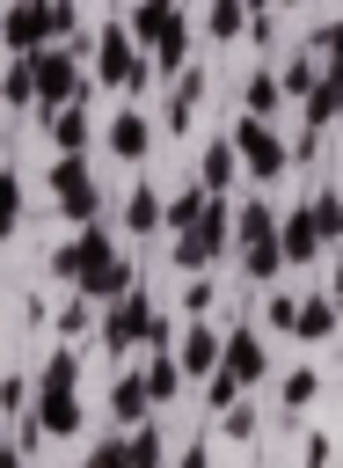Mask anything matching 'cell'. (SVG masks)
Returning a JSON list of instances; mask_svg holds the SVG:
<instances>
[{
	"label": "cell",
	"mask_w": 343,
	"mask_h": 468,
	"mask_svg": "<svg viewBox=\"0 0 343 468\" xmlns=\"http://www.w3.org/2000/svg\"><path fill=\"white\" fill-rule=\"evenodd\" d=\"M226 249H234V197H212V205L197 212V227L175 234V271H182V278H204Z\"/></svg>",
	"instance_id": "obj_4"
},
{
	"label": "cell",
	"mask_w": 343,
	"mask_h": 468,
	"mask_svg": "<svg viewBox=\"0 0 343 468\" xmlns=\"http://www.w3.org/2000/svg\"><path fill=\"white\" fill-rule=\"evenodd\" d=\"M307 212H314V227H321V249H343V190L321 183V190L307 197Z\"/></svg>",
	"instance_id": "obj_26"
},
{
	"label": "cell",
	"mask_w": 343,
	"mask_h": 468,
	"mask_svg": "<svg viewBox=\"0 0 343 468\" xmlns=\"http://www.w3.org/2000/svg\"><path fill=\"white\" fill-rule=\"evenodd\" d=\"M0 468H29V453H22L15 439H7V446H0Z\"/></svg>",
	"instance_id": "obj_40"
},
{
	"label": "cell",
	"mask_w": 343,
	"mask_h": 468,
	"mask_svg": "<svg viewBox=\"0 0 343 468\" xmlns=\"http://www.w3.org/2000/svg\"><path fill=\"white\" fill-rule=\"evenodd\" d=\"M44 132H51V154H88V146H95L88 102H73V110H51V117H44Z\"/></svg>",
	"instance_id": "obj_18"
},
{
	"label": "cell",
	"mask_w": 343,
	"mask_h": 468,
	"mask_svg": "<svg viewBox=\"0 0 343 468\" xmlns=\"http://www.w3.org/2000/svg\"><path fill=\"white\" fill-rule=\"evenodd\" d=\"M95 80H102V88H117L124 102L153 88V58L131 44V29H124V22H102V29H95Z\"/></svg>",
	"instance_id": "obj_3"
},
{
	"label": "cell",
	"mask_w": 343,
	"mask_h": 468,
	"mask_svg": "<svg viewBox=\"0 0 343 468\" xmlns=\"http://www.w3.org/2000/svg\"><path fill=\"white\" fill-rule=\"evenodd\" d=\"M277 256H285L292 271L321 256V227H314V212H307V205H285V212H277Z\"/></svg>",
	"instance_id": "obj_13"
},
{
	"label": "cell",
	"mask_w": 343,
	"mask_h": 468,
	"mask_svg": "<svg viewBox=\"0 0 343 468\" xmlns=\"http://www.w3.org/2000/svg\"><path fill=\"white\" fill-rule=\"evenodd\" d=\"M219 431H226V439H241V446H248V439H255V402H248V395H241V402H234V410H219Z\"/></svg>",
	"instance_id": "obj_37"
},
{
	"label": "cell",
	"mask_w": 343,
	"mask_h": 468,
	"mask_svg": "<svg viewBox=\"0 0 343 468\" xmlns=\"http://www.w3.org/2000/svg\"><path fill=\"white\" fill-rule=\"evenodd\" d=\"M234 176H241V154H234V139L219 132V139L197 154V183H204L212 197H234Z\"/></svg>",
	"instance_id": "obj_17"
},
{
	"label": "cell",
	"mask_w": 343,
	"mask_h": 468,
	"mask_svg": "<svg viewBox=\"0 0 343 468\" xmlns=\"http://www.w3.org/2000/svg\"><path fill=\"white\" fill-rule=\"evenodd\" d=\"M204 37H212V44L248 37V7H241V0H212V7H204Z\"/></svg>",
	"instance_id": "obj_30"
},
{
	"label": "cell",
	"mask_w": 343,
	"mask_h": 468,
	"mask_svg": "<svg viewBox=\"0 0 343 468\" xmlns=\"http://www.w3.org/2000/svg\"><path fill=\"white\" fill-rule=\"evenodd\" d=\"M29 73H36V110H44V117L88 102V73H80V51H73V44H44V51H29Z\"/></svg>",
	"instance_id": "obj_5"
},
{
	"label": "cell",
	"mask_w": 343,
	"mask_h": 468,
	"mask_svg": "<svg viewBox=\"0 0 343 468\" xmlns=\"http://www.w3.org/2000/svg\"><path fill=\"white\" fill-rule=\"evenodd\" d=\"M212 300H219V285H212V271L182 285V314H190V322H204V314H212Z\"/></svg>",
	"instance_id": "obj_36"
},
{
	"label": "cell",
	"mask_w": 343,
	"mask_h": 468,
	"mask_svg": "<svg viewBox=\"0 0 343 468\" xmlns=\"http://www.w3.org/2000/svg\"><path fill=\"white\" fill-rule=\"evenodd\" d=\"M241 7H248V15H270V0H241Z\"/></svg>",
	"instance_id": "obj_42"
},
{
	"label": "cell",
	"mask_w": 343,
	"mask_h": 468,
	"mask_svg": "<svg viewBox=\"0 0 343 468\" xmlns=\"http://www.w3.org/2000/svg\"><path fill=\"white\" fill-rule=\"evenodd\" d=\"M124 29H131V44L153 58L161 44L190 37V15H182V0H131V7H124Z\"/></svg>",
	"instance_id": "obj_10"
},
{
	"label": "cell",
	"mask_w": 343,
	"mask_h": 468,
	"mask_svg": "<svg viewBox=\"0 0 343 468\" xmlns=\"http://www.w3.org/2000/svg\"><path fill=\"white\" fill-rule=\"evenodd\" d=\"M336 461V431H307V468H328Z\"/></svg>",
	"instance_id": "obj_38"
},
{
	"label": "cell",
	"mask_w": 343,
	"mask_h": 468,
	"mask_svg": "<svg viewBox=\"0 0 343 468\" xmlns=\"http://www.w3.org/2000/svg\"><path fill=\"white\" fill-rule=\"evenodd\" d=\"M204 88H212V80H204L197 66H182V73H175V88H168V132H190V124H197Z\"/></svg>",
	"instance_id": "obj_22"
},
{
	"label": "cell",
	"mask_w": 343,
	"mask_h": 468,
	"mask_svg": "<svg viewBox=\"0 0 343 468\" xmlns=\"http://www.w3.org/2000/svg\"><path fill=\"white\" fill-rule=\"evenodd\" d=\"M0 102H7V110H36V73H29V58H7V66H0Z\"/></svg>",
	"instance_id": "obj_28"
},
{
	"label": "cell",
	"mask_w": 343,
	"mask_h": 468,
	"mask_svg": "<svg viewBox=\"0 0 343 468\" xmlns=\"http://www.w3.org/2000/svg\"><path fill=\"white\" fill-rule=\"evenodd\" d=\"M102 146H109L117 161H146V146H153V124H146L131 102H117V110H109V124H102Z\"/></svg>",
	"instance_id": "obj_14"
},
{
	"label": "cell",
	"mask_w": 343,
	"mask_h": 468,
	"mask_svg": "<svg viewBox=\"0 0 343 468\" xmlns=\"http://www.w3.org/2000/svg\"><path fill=\"white\" fill-rule=\"evenodd\" d=\"M328 300H336V322H343V263L328 271Z\"/></svg>",
	"instance_id": "obj_41"
},
{
	"label": "cell",
	"mask_w": 343,
	"mask_h": 468,
	"mask_svg": "<svg viewBox=\"0 0 343 468\" xmlns=\"http://www.w3.org/2000/svg\"><path fill=\"white\" fill-rule=\"evenodd\" d=\"M36 388H80V351H73V344H58V351L36 366Z\"/></svg>",
	"instance_id": "obj_32"
},
{
	"label": "cell",
	"mask_w": 343,
	"mask_h": 468,
	"mask_svg": "<svg viewBox=\"0 0 343 468\" xmlns=\"http://www.w3.org/2000/svg\"><path fill=\"white\" fill-rule=\"evenodd\" d=\"M255 380H270V344H263L255 322H234V329H226V351H219V373L204 380V410H212V417L234 410Z\"/></svg>",
	"instance_id": "obj_2"
},
{
	"label": "cell",
	"mask_w": 343,
	"mask_h": 468,
	"mask_svg": "<svg viewBox=\"0 0 343 468\" xmlns=\"http://www.w3.org/2000/svg\"><path fill=\"white\" fill-rule=\"evenodd\" d=\"M270 7H299V0H270Z\"/></svg>",
	"instance_id": "obj_44"
},
{
	"label": "cell",
	"mask_w": 343,
	"mask_h": 468,
	"mask_svg": "<svg viewBox=\"0 0 343 468\" xmlns=\"http://www.w3.org/2000/svg\"><path fill=\"white\" fill-rule=\"evenodd\" d=\"M226 139H234V154H241V176H255V183H285V168H292V139H285L277 124H263V117H234Z\"/></svg>",
	"instance_id": "obj_6"
},
{
	"label": "cell",
	"mask_w": 343,
	"mask_h": 468,
	"mask_svg": "<svg viewBox=\"0 0 343 468\" xmlns=\"http://www.w3.org/2000/svg\"><path fill=\"white\" fill-rule=\"evenodd\" d=\"M124 468H168V431H161V424L124 431Z\"/></svg>",
	"instance_id": "obj_25"
},
{
	"label": "cell",
	"mask_w": 343,
	"mask_h": 468,
	"mask_svg": "<svg viewBox=\"0 0 343 468\" xmlns=\"http://www.w3.org/2000/svg\"><path fill=\"white\" fill-rule=\"evenodd\" d=\"M277 88H285V102H307V95L321 88V58H314V51H292L285 73H277Z\"/></svg>",
	"instance_id": "obj_27"
},
{
	"label": "cell",
	"mask_w": 343,
	"mask_h": 468,
	"mask_svg": "<svg viewBox=\"0 0 343 468\" xmlns=\"http://www.w3.org/2000/svg\"><path fill=\"white\" fill-rule=\"evenodd\" d=\"M95 314H102V307H95V300H80V292H73V300H66V307H58V344H80V336H88V329H95Z\"/></svg>",
	"instance_id": "obj_35"
},
{
	"label": "cell",
	"mask_w": 343,
	"mask_h": 468,
	"mask_svg": "<svg viewBox=\"0 0 343 468\" xmlns=\"http://www.w3.org/2000/svg\"><path fill=\"white\" fill-rule=\"evenodd\" d=\"M51 278H66L80 300H95V307H109V300H124L131 285H139V271H131V256L117 249V234L95 219V227H80L73 241H58L51 249Z\"/></svg>",
	"instance_id": "obj_1"
},
{
	"label": "cell",
	"mask_w": 343,
	"mask_h": 468,
	"mask_svg": "<svg viewBox=\"0 0 343 468\" xmlns=\"http://www.w3.org/2000/svg\"><path fill=\"white\" fill-rule=\"evenodd\" d=\"M22 227V168L15 161H0V241Z\"/></svg>",
	"instance_id": "obj_33"
},
{
	"label": "cell",
	"mask_w": 343,
	"mask_h": 468,
	"mask_svg": "<svg viewBox=\"0 0 343 468\" xmlns=\"http://www.w3.org/2000/svg\"><path fill=\"white\" fill-rule=\"evenodd\" d=\"M292 322H299V292H285V285H270V292H263V329H277V336H292Z\"/></svg>",
	"instance_id": "obj_34"
},
{
	"label": "cell",
	"mask_w": 343,
	"mask_h": 468,
	"mask_svg": "<svg viewBox=\"0 0 343 468\" xmlns=\"http://www.w3.org/2000/svg\"><path fill=\"white\" fill-rule=\"evenodd\" d=\"M277 110H285V88H277V73H270V66H255V73L241 80V117L277 124Z\"/></svg>",
	"instance_id": "obj_23"
},
{
	"label": "cell",
	"mask_w": 343,
	"mask_h": 468,
	"mask_svg": "<svg viewBox=\"0 0 343 468\" xmlns=\"http://www.w3.org/2000/svg\"><path fill=\"white\" fill-rule=\"evenodd\" d=\"M44 44H58V29H51V0H7V7H0V51L29 58V51H44Z\"/></svg>",
	"instance_id": "obj_9"
},
{
	"label": "cell",
	"mask_w": 343,
	"mask_h": 468,
	"mask_svg": "<svg viewBox=\"0 0 343 468\" xmlns=\"http://www.w3.org/2000/svg\"><path fill=\"white\" fill-rule=\"evenodd\" d=\"M255 241H277V205L270 197H241L234 205V249H255Z\"/></svg>",
	"instance_id": "obj_19"
},
{
	"label": "cell",
	"mask_w": 343,
	"mask_h": 468,
	"mask_svg": "<svg viewBox=\"0 0 343 468\" xmlns=\"http://www.w3.org/2000/svg\"><path fill=\"white\" fill-rule=\"evenodd\" d=\"M139 388H146V402H153V410H168V402L182 395V366H175V351H146Z\"/></svg>",
	"instance_id": "obj_21"
},
{
	"label": "cell",
	"mask_w": 343,
	"mask_h": 468,
	"mask_svg": "<svg viewBox=\"0 0 343 468\" xmlns=\"http://www.w3.org/2000/svg\"><path fill=\"white\" fill-rule=\"evenodd\" d=\"M0 388H7V373H0Z\"/></svg>",
	"instance_id": "obj_45"
},
{
	"label": "cell",
	"mask_w": 343,
	"mask_h": 468,
	"mask_svg": "<svg viewBox=\"0 0 343 468\" xmlns=\"http://www.w3.org/2000/svg\"><path fill=\"white\" fill-rule=\"evenodd\" d=\"M117 219H124V234H161V227H168V197L139 176V183L124 190V212H117Z\"/></svg>",
	"instance_id": "obj_15"
},
{
	"label": "cell",
	"mask_w": 343,
	"mask_h": 468,
	"mask_svg": "<svg viewBox=\"0 0 343 468\" xmlns=\"http://www.w3.org/2000/svg\"><path fill=\"white\" fill-rule=\"evenodd\" d=\"M51 205L73 227H95L102 219V183H95L88 154H51Z\"/></svg>",
	"instance_id": "obj_7"
},
{
	"label": "cell",
	"mask_w": 343,
	"mask_h": 468,
	"mask_svg": "<svg viewBox=\"0 0 343 468\" xmlns=\"http://www.w3.org/2000/svg\"><path fill=\"white\" fill-rule=\"evenodd\" d=\"M36 388V380H29ZM29 417H36V431L44 439H80L88 431V410H80V388H36V402H29Z\"/></svg>",
	"instance_id": "obj_12"
},
{
	"label": "cell",
	"mask_w": 343,
	"mask_h": 468,
	"mask_svg": "<svg viewBox=\"0 0 343 468\" xmlns=\"http://www.w3.org/2000/svg\"><path fill=\"white\" fill-rule=\"evenodd\" d=\"M109 424H117V431H139V424H153V402H146V388H139V366L109 380Z\"/></svg>",
	"instance_id": "obj_16"
},
{
	"label": "cell",
	"mask_w": 343,
	"mask_h": 468,
	"mask_svg": "<svg viewBox=\"0 0 343 468\" xmlns=\"http://www.w3.org/2000/svg\"><path fill=\"white\" fill-rule=\"evenodd\" d=\"M175 468H212V446H204V439H190V446L175 453Z\"/></svg>",
	"instance_id": "obj_39"
},
{
	"label": "cell",
	"mask_w": 343,
	"mask_h": 468,
	"mask_svg": "<svg viewBox=\"0 0 343 468\" xmlns=\"http://www.w3.org/2000/svg\"><path fill=\"white\" fill-rule=\"evenodd\" d=\"M0 446H7V417H0Z\"/></svg>",
	"instance_id": "obj_43"
},
{
	"label": "cell",
	"mask_w": 343,
	"mask_h": 468,
	"mask_svg": "<svg viewBox=\"0 0 343 468\" xmlns=\"http://www.w3.org/2000/svg\"><path fill=\"white\" fill-rule=\"evenodd\" d=\"M314 395H321V373H314V366H292V373L277 380V402H285V417L314 410Z\"/></svg>",
	"instance_id": "obj_29"
},
{
	"label": "cell",
	"mask_w": 343,
	"mask_h": 468,
	"mask_svg": "<svg viewBox=\"0 0 343 468\" xmlns=\"http://www.w3.org/2000/svg\"><path fill=\"white\" fill-rule=\"evenodd\" d=\"M219 351H226V329H219V322H182V329H175V366H182V380H212V373H219Z\"/></svg>",
	"instance_id": "obj_11"
},
{
	"label": "cell",
	"mask_w": 343,
	"mask_h": 468,
	"mask_svg": "<svg viewBox=\"0 0 343 468\" xmlns=\"http://www.w3.org/2000/svg\"><path fill=\"white\" fill-rule=\"evenodd\" d=\"M292 336H299V344H328V336H343L336 300H328V292H299V322H292Z\"/></svg>",
	"instance_id": "obj_20"
},
{
	"label": "cell",
	"mask_w": 343,
	"mask_h": 468,
	"mask_svg": "<svg viewBox=\"0 0 343 468\" xmlns=\"http://www.w3.org/2000/svg\"><path fill=\"white\" fill-rule=\"evenodd\" d=\"M153 314H161V307H153V292H139V285H131L124 300H109V307L95 314V336H102V351H109V358H131V351H146V329H153Z\"/></svg>",
	"instance_id": "obj_8"
},
{
	"label": "cell",
	"mask_w": 343,
	"mask_h": 468,
	"mask_svg": "<svg viewBox=\"0 0 343 468\" xmlns=\"http://www.w3.org/2000/svg\"><path fill=\"white\" fill-rule=\"evenodd\" d=\"M234 271H241L248 285H263V292H270V285L285 278V256H277V241H255V249H234Z\"/></svg>",
	"instance_id": "obj_24"
},
{
	"label": "cell",
	"mask_w": 343,
	"mask_h": 468,
	"mask_svg": "<svg viewBox=\"0 0 343 468\" xmlns=\"http://www.w3.org/2000/svg\"><path fill=\"white\" fill-rule=\"evenodd\" d=\"M204 205H212V190H204V183H190V190H175V197H168V234H190Z\"/></svg>",
	"instance_id": "obj_31"
}]
</instances>
